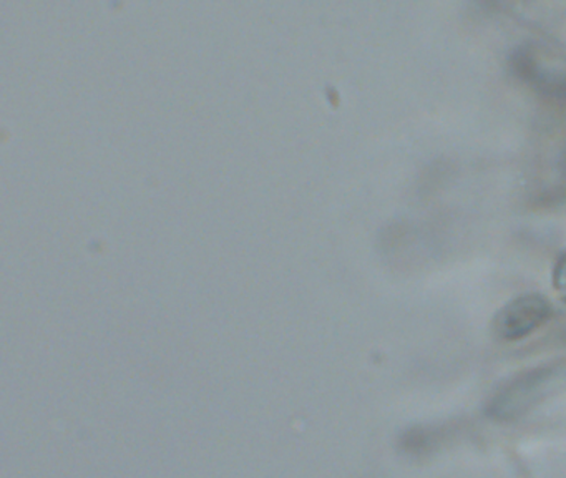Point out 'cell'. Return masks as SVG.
<instances>
[{
	"mask_svg": "<svg viewBox=\"0 0 566 478\" xmlns=\"http://www.w3.org/2000/svg\"><path fill=\"white\" fill-rule=\"evenodd\" d=\"M549 304L539 296L520 297L505 307L499 318V329L505 338L515 339L537 328L549 316Z\"/></svg>",
	"mask_w": 566,
	"mask_h": 478,
	"instance_id": "cell-1",
	"label": "cell"
}]
</instances>
